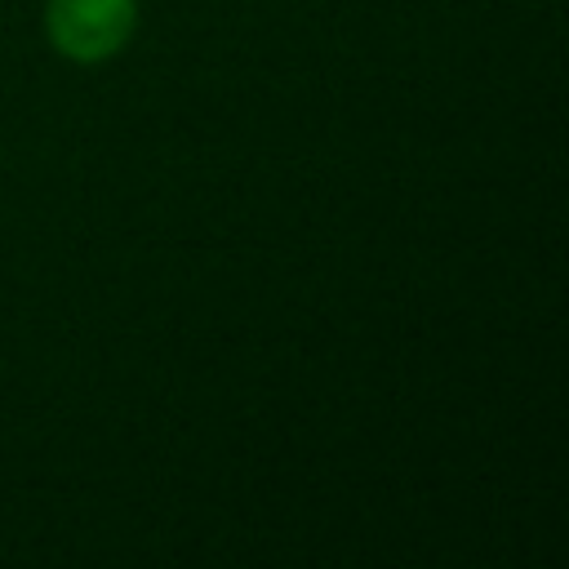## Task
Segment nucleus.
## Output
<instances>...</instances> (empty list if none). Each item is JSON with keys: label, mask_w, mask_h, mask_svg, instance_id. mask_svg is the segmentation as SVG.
<instances>
[{"label": "nucleus", "mask_w": 569, "mask_h": 569, "mask_svg": "<svg viewBox=\"0 0 569 569\" xmlns=\"http://www.w3.org/2000/svg\"><path fill=\"white\" fill-rule=\"evenodd\" d=\"M138 0H49L44 22L58 53L71 62H102L133 36Z\"/></svg>", "instance_id": "nucleus-1"}]
</instances>
